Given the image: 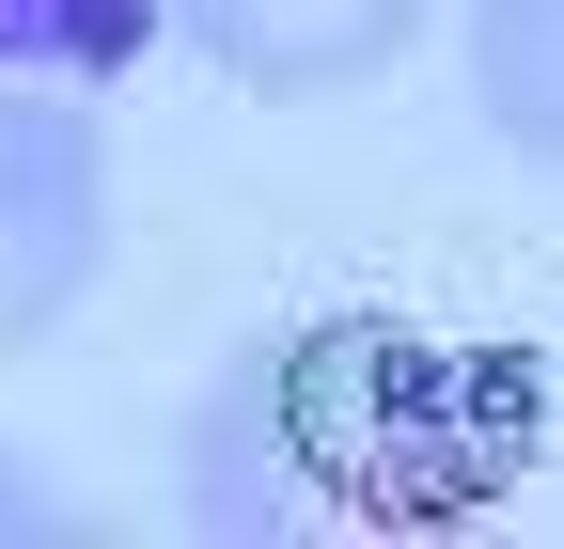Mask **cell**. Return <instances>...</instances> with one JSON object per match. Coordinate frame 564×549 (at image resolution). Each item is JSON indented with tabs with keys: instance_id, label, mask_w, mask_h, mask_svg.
Returning <instances> with one entry per match:
<instances>
[{
	"instance_id": "cell-1",
	"label": "cell",
	"mask_w": 564,
	"mask_h": 549,
	"mask_svg": "<svg viewBox=\"0 0 564 549\" xmlns=\"http://www.w3.org/2000/svg\"><path fill=\"white\" fill-rule=\"evenodd\" d=\"M95 236H110V173H95V126L79 110H17L0 95V346L95 283Z\"/></svg>"
},
{
	"instance_id": "cell-2",
	"label": "cell",
	"mask_w": 564,
	"mask_h": 549,
	"mask_svg": "<svg viewBox=\"0 0 564 549\" xmlns=\"http://www.w3.org/2000/svg\"><path fill=\"white\" fill-rule=\"evenodd\" d=\"M173 17L267 95H345L408 47V0H173Z\"/></svg>"
},
{
	"instance_id": "cell-3",
	"label": "cell",
	"mask_w": 564,
	"mask_h": 549,
	"mask_svg": "<svg viewBox=\"0 0 564 549\" xmlns=\"http://www.w3.org/2000/svg\"><path fill=\"white\" fill-rule=\"evenodd\" d=\"M158 0H0V79H126Z\"/></svg>"
},
{
	"instance_id": "cell-4",
	"label": "cell",
	"mask_w": 564,
	"mask_h": 549,
	"mask_svg": "<svg viewBox=\"0 0 564 549\" xmlns=\"http://www.w3.org/2000/svg\"><path fill=\"white\" fill-rule=\"evenodd\" d=\"M486 79H502V126H518V158H549V0H502L486 17Z\"/></svg>"
},
{
	"instance_id": "cell-5",
	"label": "cell",
	"mask_w": 564,
	"mask_h": 549,
	"mask_svg": "<svg viewBox=\"0 0 564 549\" xmlns=\"http://www.w3.org/2000/svg\"><path fill=\"white\" fill-rule=\"evenodd\" d=\"M47 534H63V503L32 487V471H0V549H47Z\"/></svg>"
}]
</instances>
